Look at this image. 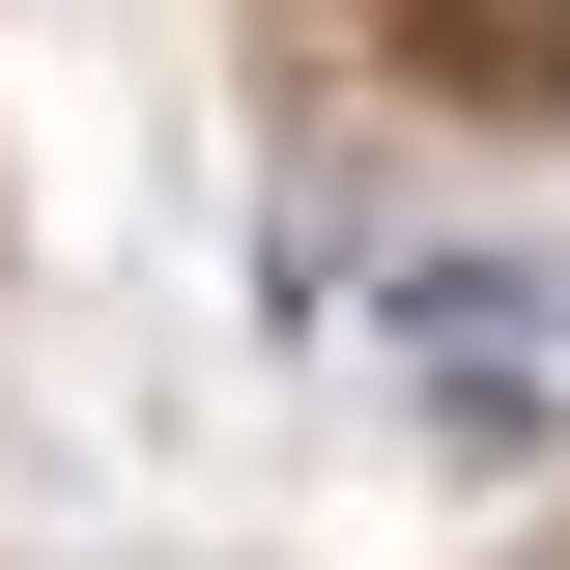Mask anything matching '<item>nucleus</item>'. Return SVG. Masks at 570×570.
Segmentation results:
<instances>
[{"label":"nucleus","mask_w":570,"mask_h":570,"mask_svg":"<svg viewBox=\"0 0 570 570\" xmlns=\"http://www.w3.org/2000/svg\"><path fill=\"white\" fill-rule=\"evenodd\" d=\"M400 86H513V115H570V0H400Z\"/></svg>","instance_id":"f257e3e1"}]
</instances>
